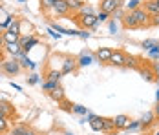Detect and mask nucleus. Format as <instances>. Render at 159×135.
Wrapping results in <instances>:
<instances>
[{
	"label": "nucleus",
	"mask_w": 159,
	"mask_h": 135,
	"mask_svg": "<svg viewBox=\"0 0 159 135\" xmlns=\"http://www.w3.org/2000/svg\"><path fill=\"white\" fill-rule=\"evenodd\" d=\"M2 71L7 77H15L22 71V66H20V62L16 59H7L2 62Z\"/></svg>",
	"instance_id": "1"
},
{
	"label": "nucleus",
	"mask_w": 159,
	"mask_h": 135,
	"mask_svg": "<svg viewBox=\"0 0 159 135\" xmlns=\"http://www.w3.org/2000/svg\"><path fill=\"white\" fill-rule=\"evenodd\" d=\"M123 2H125V0H101V2H99V7H101L102 13L111 15L115 9H121V7L125 6Z\"/></svg>",
	"instance_id": "2"
},
{
	"label": "nucleus",
	"mask_w": 159,
	"mask_h": 135,
	"mask_svg": "<svg viewBox=\"0 0 159 135\" xmlns=\"http://www.w3.org/2000/svg\"><path fill=\"white\" fill-rule=\"evenodd\" d=\"M130 13L135 18L137 28H148V26H150V15L144 11V7H137L135 11H130Z\"/></svg>",
	"instance_id": "3"
},
{
	"label": "nucleus",
	"mask_w": 159,
	"mask_h": 135,
	"mask_svg": "<svg viewBox=\"0 0 159 135\" xmlns=\"http://www.w3.org/2000/svg\"><path fill=\"white\" fill-rule=\"evenodd\" d=\"M0 115L6 119H15L16 117V110L13 102H9L7 99H0Z\"/></svg>",
	"instance_id": "4"
},
{
	"label": "nucleus",
	"mask_w": 159,
	"mask_h": 135,
	"mask_svg": "<svg viewBox=\"0 0 159 135\" xmlns=\"http://www.w3.org/2000/svg\"><path fill=\"white\" fill-rule=\"evenodd\" d=\"M79 70V62L75 57H70V55H66L62 60V75H68V73H73V71H77Z\"/></svg>",
	"instance_id": "5"
},
{
	"label": "nucleus",
	"mask_w": 159,
	"mask_h": 135,
	"mask_svg": "<svg viewBox=\"0 0 159 135\" xmlns=\"http://www.w3.org/2000/svg\"><path fill=\"white\" fill-rule=\"evenodd\" d=\"M75 20L79 22L84 29H93V28H95V22H97L95 15H77Z\"/></svg>",
	"instance_id": "6"
},
{
	"label": "nucleus",
	"mask_w": 159,
	"mask_h": 135,
	"mask_svg": "<svg viewBox=\"0 0 159 135\" xmlns=\"http://www.w3.org/2000/svg\"><path fill=\"white\" fill-rule=\"evenodd\" d=\"M20 46H22V51L24 53H28L30 49H31L33 46L39 44V38H35V37H31V35H28V37H20Z\"/></svg>",
	"instance_id": "7"
},
{
	"label": "nucleus",
	"mask_w": 159,
	"mask_h": 135,
	"mask_svg": "<svg viewBox=\"0 0 159 135\" xmlns=\"http://www.w3.org/2000/svg\"><path fill=\"white\" fill-rule=\"evenodd\" d=\"M4 51L11 57V59H16L20 53H22V46H20V42H13V44H6L4 46Z\"/></svg>",
	"instance_id": "8"
},
{
	"label": "nucleus",
	"mask_w": 159,
	"mask_h": 135,
	"mask_svg": "<svg viewBox=\"0 0 159 135\" xmlns=\"http://www.w3.org/2000/svg\"><path fill=\"white\" fill-rule=\"evenodd\" d=\"M111 53H113L111 47H99L95 51V59L99 60V62H110Z\"/></svg>",
	"instance_id": "9"
},
{
	"label": "nucleus",
	"mask_w": 159,
	"mask_h": 135,
	"mask_svg": "<svg viewBox=\"0 0 159 135\" xmlns=\"http://www.w3.org/2000/svg\"><path fill=\"white\" fill-rule=\"evenodd\" d=\"M125 62H126V53H125V51L115 49V51L111 53L110 64H113V66H125Z\"/></svg>",
	"instance_id": "10"
},
{
	"label": "nucleus",
	"mask_w": 159,
	"mask_h": 135,
	"mask_svg": "<svg viewBox=\"0 0 159 135\" xmlns=\"http://www.w3.org/2000/svg\"><path fill=\"white\" fill-rule=\"evenodd\" d=\"M53 13L57 16H64L70 13V6H68V0H59L53 7Z\"/></svg>",
	"instance_id": "11"
},
{
	"label": "nucleus",
	"mask_w": 159,
	"mask_h": 135,
	"mask_svg": "<svg viewBox=\"0 0 159 135\" xmlns=\"http://www.w3.org/2000/svg\"><path fill=\"white\" fill-rule=\"evenodd\" d=\"M88 122H90L92 130L102 132V117H97V115H93V113H88Z\"/></svg>",
	"instance_id": "12"
},
{
	"label": "nucleus",
	"mask_w": 159,
	"mask_h": 135,
	"mask_svg": "<svg viewBox=\"0 0 159 135\" xmlns=\"http://www.w3.org/2000/svg\"><path fill=\"white\" fill-rule=\"evenodd\" d=\"M144 11H146L150 16L159 15V4L156 2V0H146V2H144Z\"/></svg>",
	"instance_id": "13"
},
{
	"label": "nucleus",
	"mask_w": 159,
	"mask_h": 135,
	"mask_svg": "<svg viewBox=\"0 0 159 135\" xmlns=\"http://www.w3.org/2000/svg\"><path fill=\"white\" fill-rule=\"evenodd\" d=\"M113 122H115V130H126L128 122H130V117L128 115H115Z\"/></svg>",
	"instance_id": "14"
},
{
	"label": "nucleus",
	"mask_w": 159,
	"mask_h": 135,
	"mask_svg": "<svg viewBox=\"0 0 159 135\" xmlns=\"http://www.w3.org/2000/svg\"><path fill=\"white\" fill-rule=\"evenodd\" d=\"M123 24H125L126 29H137V22H135V18H134V15L130 11L123 15Z\"/></svg>",
	"instance_id": "15"
},
{
	"label": "nucleus",
	"mask_w": 159,
	"mask_h": 135,
	"mask_svg": "<svg viewBox=\"0 0 159 135\" xmlns=\"http://www.w3.org/2000/svg\"><path fill=\"white\" fill-rule=\"evenodd\" d=\"M16 60L20 62V66H22V70H28V68H31V70H33V68H35V62L28 59V55H26L24 51H22V53H20L18 57H16Z\"/></svg>",
	"instance_id": "16"
},
{
	"label": "nucleus",
	"mask_w": 159,
	"mask_h": 135,
	"mask_svg": "<svg viewBox=\"0 0 159 135\" xmlns=\"http://www.w3.org/2000/svg\"><path fill=\"white\" fill-rule=\"evenodd\" d=\"M95 59V55H90V53H82L79 59H77V62H79V68H84V66H90Z\"/></svg>",
	"instance_id": "17"
},
{
	"label": "nucleus",
	"mask_w": 159,
	"mask_h": 135,
	"mask_svg": "<svg viewBox=\"0 0 159 135\" xmlns=\"http://www.w3.org/2000/svg\"><path fill=\"white\" fill-rule=\"evenodd\" d=\"M48 95H49V97H51V99H53V101H57V102H62L64 99H66V95H64V90H62V88H61V86H59L57 90L49 91Z\"/></svg>",
	"instance_id": "18"
},
{
	"label": "nucleus",
	"mask_w": 159,
	"mask_h": 135,
	"mask_svg": "<svg viewBox=\"0 0 159 135\" xmlns=\"http://www.w3.org/2000/svg\"><path fill=\"white\" fill-rule=\"evenodd\" d=\"M154 119H156L154 111H146L143 117H141V120H139V122H141V126H143V128H148V126L154 122Z\"/></svg>",
	"instance_id": "19"
},
{
	"label": "nucleus",
	"mask_w": 159,
	"mask_h": 135,
	"mask_svg": "<svg viewBox=\"0 0 159 135\" xmlns=\"http://www.w3.org/2000/svg\"><path fill=\"white\" fill-rule=\"evenodd\" d=\"M102 132L104 133H113L115 132V122H113V119H104L102 117Z\"/></svg>",
	"instance_id": "20"
},
{
	"label": "nucleus",
	"mask_w": 159,
	"mask_h": 135,
	"mask_svg": "<svg viewBox=\"0 0 159 135\" xmlns=\"http://www.w3.org/2000/svg\"><path fill=\"white\" fill-rule=\"evenodd\" d=\"M61 79H62V71H57V70H49V71H46V80L61 82Z\"/></svg>",
	"instance_id": "21"
},
{
	"label": "nucleus",
	"mask_w": 159,
	"mask_h": 135,
	"mask_svg": "<svg viewBox=\"0 0 159 135\" xmlns=\"http://www.w3.org/2000/svg\"><path fill=\"white\" fill-rule=\"evenodd\" d=\"M4 40H6V44H13V42H18L20 40V35H15V33H11V31H4Z\"/></svg>",
	"instance_id": "22"
},
{
	"label": "nucleus",
	"mask_w": 159,
	"mask_h": 135,
	"mask_svg": "<svg viewBox=\"0 0 159 135\" xmlns=\"http://www.w3.org/2000/svg\"><path fill=\"white\" fill-rule=\"evenodd\" d=\"M125 66H128V68H135V70H139V68H141L139 59H137V57H134V55H126V62H125Z\"/></svg>",
	"instance_id": "23"
},
{
	"label": "nucleus",
	"mask_w": 159,
	"mask_h": 135,
	"mask_svg": "<svg viewBox=\"0 0 159 135\" xmlns=\"http://www.w3.org/2000/svg\"><path fill=\"white\" fill-rule=\"evenodd\" d=\"M139 73H141V77H143L144 80H148V82H152V80H154V73H152L146 66H144V68H143V66L139 68Z\"/></svg>",
	"instance_id": "24"
},
{
	"label": "nucleus",
	"mask_w": 159,
	"mask_h": 135,
	"mask_svg": "<svg viewBox=\"0 0 159 135\" xmlns=\"http://www.w3.org/2000/svg\"><path fill=\"white\" fill-rule=\"evenodd\" d=\"M20 26H22L20 18H15V20L11 22V26H9V31H11V33H15V35H20Z\"/></svg>",
	"instance_id": "25"
},
{
	"label": "nucleus",
	"mask_w": 159,
	"mask_h": 135,
	"mask_svg": "<svg viewBox=\"0 0 159 135\" xmlns=\"http://www.w3.org/2000/svg\"><path fill=\"white\" fill-rule=\"evenodd\" d=\"M59 0H40V9H53L55 7V4H57Z\"/></svg>",
	"instance_id": "26"
},
{
	"label": "nucleus",
	"mask_w": 159,
	"mask_h": 135,
	"mask_svg": "<svg viewBox=\"0 0 159 135\" xmlns=\"http://www.w3.org/2000/svg\"><path fill=\"white\" fill-rule=\"evenodd\" d=\"M57 88H59V82H53V80H46V82H44V84H42V90L44 91H53V90H57Z\"/></svg>",
	"instance_id": "27"
},
{
	"label": "nucleus",
	"mask_w": 159,
	"mask_h": 135,
	"mask_svg": "<svg viewBox=\"0 0 159 135\" xmlns=\"http://www.w3.org/2000/svg\"><path fill=\"white\" fill-rule=\"evenodd\" d=\"M73 113H77V115H88V113H90V110H88L86 106L73 104Z\"/></svg>",
	"instance_id": "28"
},
{
	"label": "nucleus",
	"mask_w": 159,
	"mask_h": 135,
	"mask_svg": "<svg viewBox=\"0 0 159 135\" xmlns=\"http://www.w3.org/2000/svg\"><path fill=\"white\" fill-rule=\"evenodd\" d=\"M28 130H30V128H28L26 124H18V126H15V128L11 130V133H13V135H24Z\"/></svg>",
	"instance_id": "29"
},
{
	"label": "nucleus",
	"mask_w": 159,
	"mask_h": 135,
	"mask_svg": "<svg viewBox=\"0 0 159 135\" xmlns=\"http://www.w3.org/2000/svg\"><path fill=\"white\" fill-rule=\"evenodd\" d=\"M9 130V119H6V117H0V135L6 133Z\"/></svg>",
	"instance_id": "30"
},
{
	"label": "nucleus",
	"mask_w": 159,
	"mask_h": 135,
	"mask_svg": "<svg viewBox=\"0 0 159 135\" xmlns=\"http://www.w3.org/2000/svg\"><path fill=\"white\" fill-rule=\"evenodd\" d=\"M108 13H102V11H99V15H95V18H97V22H95V28L97 26H99V24H102V22H106V20H108ZM95 28H93V29H95Z\"/></svg>",
	"instance_id": "31"
},
{
	"label": "nucleus",
	"mask_w": 159,
	"mask_h": 135,
	"mask_svg": "<svg viewBox=\"0 0 159 135\" xmlns=\"http://www.w3.org/2000/svg\"><path fill=\"white\" fill-rule=\"evenodd\" d=\"M156 46H159V44H157V40H154V38H148V40H144L143 42V47L146 49V51H150V49L156 47Z\"/></svg>",
	"instance_id": "32"
},
{
	"label": "nucleus",
	"mask_w": 159,
	"mask_h": 135,
	"mask_svg": "<svg viewBox=\"0 0 159 135\" xmlns=\"http://www.w3.org/2000/svg\"><path fill=\"white\" fill-rule=\"evenodd\" d=\"M68 6H70V9H77V11H79L84 4H82L80 0H68Z\"/></svg>",
	"instance_id": "33"
},
{
	"label": "nucleus",
	"mask_w": 159,
	"mask_h": 135,
	"mask_svg": "<svg viewBox=\"0 0 159 135\" xmlns=\"http://www.w3.org/2000/svg\"><path fill=\"white\" fill-rule=\"evenodd\" d=\"M137 7H141V6H139V0H130V2L126 4V9H128V11H135Z\"/></svg>",
	"instance_id": "34"
},
{
	"label": "nucleus",
	"mask_w": 159,
	"mask_h": 135,
	"mask_svg": "<svg viewBox=\"0 0 159 135\" xmlns=\"http://www.w3.org/2000/svg\"><path fill=\"white\" fill-rule=\"evenodd\" d=\"M59 104H61V108H62L64 111H73V104H71V102H68L66 99H64L62 102H59Z\"/></svg>",
	"instance_id": "35"
},
{
	"label": "nucleus",
	"mask_w": 159,
	"mask_h": 135,
	"mask_svg": "<svg viewBox=\"0 0 159 135\" xmlns=\"http://www.w3.org/2000/svg\"><path fill=\"white\" fill-rule=\"evenodd\" d=\"M137 128H141V122L139 120H130L126 126V130H137Z\"/></svg>",
	"instance_id": "36"
},
{
	"label": "nucleus",
	"mask_w": 159,
	"mask_h": 135,
	"mask_svg": "<svg viewBox=\"0 0 159 135\" xmlns=\"http://www.w3.org/2000/svg\"><path fill=\"white\" fill-rule=\"evenodd\" d=\"M79 15H93V11H92L90 6H82V7L79 9Z\"/></svg>",
	"instance_id": "37"
},
{
	"label": "nucleus",
	"mask_w": 159,
	"mask_h": 135,
	"mask_svg": "<svg viewBox=\"0 0 159 135\" xmlns=\"http://www.w3.org/2000/svg\"><path fill=\"white\" fill-rule=\"evenodd\" d=\"M148 55H150V59H159V46L152 47V49L148 51Z\"/></svg>",
	"instance_id": "38"
},
{
	"label": "nucleus",
	"mask_w": 159,
	"mask_h": 135,
	"mask_svg": "<svg viewBox=\"0 0 159 135\" xmlns=\"http://www.w3.org/2000/svg\"><path fill=\"white\" fill-rule=\"evenodd\" d=\"M150 26H159V15L150 16Z\"/></svg>",
	"instance_id": "39"
},
{
	"label": "nucleus",
	"mask_w": 159,
	"mask_h": 135,
	"mask_svg": "<svg viewBox=\"0 0 159 135\" xmlns=\"http://www.w3.org/2000/svg\"><path fill=\"white\" fill-rule=\"evenodd\" d=\"M108 28H110V31H111V33H117V24H115V20H110Z\"/></svg>",
	"instance_id": "40"
},
{
	"label": "nucleus",
	"mask_w": 159,
	"mask_h": 135,
	"mask_svg": "<svg viewBox=\"0 0 159 135\" xmlns=\"http://www.w3.org/2000/svg\"><path fill=\"white\" fill-rule=\"evenodd\" d=\"M28 82H30V84H37V82H39V75H31L28 79Z\"/></svg>",
	"instance_id": "41"
},
{
	"label": "nucleus",
	"mask_w": 159,
	"mask_h": 135,
	"mask_svg": "<svg viewBox=\"0 0 159 135\" xmlns=\"http://www.w3.org/2000/svg\"><path fill=\"white\" fill-rule=\"evenodd\" d=\"M6 46V40H4V33H0V49H4Z\"/></svg>",
	"instance_id": "42"
},
{
	"label": "nucleus",
	"mask_w": 159,
	"mask_h": 135,
	"mask_svg": "<svg viewBox=\"0 0 159 135\" xmlns=\"http://www.w3.org/2000/svg\"><path fill=\"white\" fill-rule=\"evenodd\" d=\"M154 115H156V119H159V102L156 104V108H154Z\"/></svg>",
	"instance_id": "43"
},
{
	"label": "nucleus",
	"mask_w": 159,
	"mask_h": 135,
	"mask_svg": "<svg viewBox=\"0 0 159 135\" xmlns=\"http://www.w3.org/2000/svg\"><path fill=\"white\" fill-rule=\"evenodd\" d=\"M79 37H82V38H88V37H90V33H86V31H80Z\"/></svg>",
	"instance_id": "44"
},
{
	"label": "nucleus",
	"mask_w": 159,
	"mask_h": 135,
	"mask_svg": "<svg viewBox=\"0 0 159 135\" xmlns=\"http://www.w3.org/2000/svg\"><path fill=\"white\" fill-rule=\"evenodd\" d=\"M24 135H37V132H35V130H31V128H30V130H28V132H26V133Z\"/></svg>",
	"instance_id": "45"
},
{
	"label": "nucleus",
	"mask_w": 159,
	"mask_h": 135,
	"mask_svg": "<svg viewBox=\"0 0 159 135\" xmlns=\"http://www.w3.org/2000/svg\"><path fill=\"white\" fill-rule=\"evenodd\" d=\"M156 99H157V102H159V90H157V93H156Z\"/></svg>",
	"instance_id": "46"
},
{
	"label": "nucleus",
	"mask_w": 159,
	"mask_h": 135,
	"mask_svg": "<svg viewBox=\"0 0 159 135\" xmlns=\"http://www.w3.org/2000/svg\"><path fill=\"white\" fill-rule=\"evenodd\" d=\"M156 2H157V4H159V0H156Z\"/></svg>",
	"instance_id": "47"
},
{
	"label": "nucleus",
	"mask_w": 159,
	"mask_h": 135,
	"mask_svg": "<svg viewBox=\"0 0 159 135\" xmlns=\"http://www.w3.org/2000/svg\"><path fill=\"white\" fill-rule=\"evenodd\" d=\"M110 135H115V133H110Z\"/></svg>",
	"instance_id": "48"
},
{
	"label": "nucleus",
	"mask_w": 159,
	"mask_h": 135,
	"mask_svg": "<svg viewBox=\"0 0 159 135\" xmlns=\"http://www.w3.org/2000/svg\"><path fill=\"white\" fill-rule=\"evenodd\" d=\"M156 135H159V132H157V133H156Z\"/></svg>",
	"instance_id": "49"
},
{
	"label": "nucleus",
	"mask_w": 159,
	"mask_h": 135,
	"mask_svg": "<svg viewBox=\"0 0 159 135\" xmlns=\"http://www.w3.org/2000/svg\"><path fill=\"white\" fill-rule=\"evenodd\" d=\"M0 28H2V26H0Z\"/></svg>",
	"instance_id": "50"
},
{
	"label": "nucleus",
	"mask_w": 159,
	"mask_h": 135,
	"mask_svg": "<svg viewBox=\"0 0 159 135\" xmlns=\"http://www.w3.org/2000/svg\"><path fill=\"white\" fill-rule=\"evenodd\" d=\"M0 117H2V115H0Z\"/></svg>",
	"instance_id": "51"
},
{
	"label": "nucleus",
	"mask_w": 159,
	"mask_h": 135,
	"mask_svg": "<svg viewBox=\"0 0 159 135\" xmlns=\"http://www.w3.org/2000/svg\"><path fill=\"white\" fill-rule=\"evenodd\" d=\"M37 135H39V133H37Z\"/></svg>",
	"instance_id": "52"
}]
</instances>
